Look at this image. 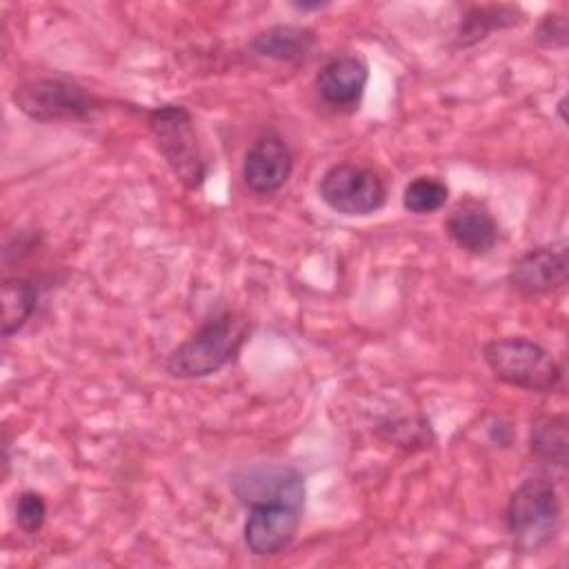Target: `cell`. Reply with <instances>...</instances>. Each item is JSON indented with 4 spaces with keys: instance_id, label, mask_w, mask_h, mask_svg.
<instances>
[{
    "instance_id": "cell-1",
    "label": "cell",
    "mask_w": 569,
    "mask_h": 569,
    "mask_svg": "<svg viewBox=\"0 0 569 569\" xmlns=\"http://www.w3.org/2000/svg\"><path fill=\"white\" fill-rule=\"evenodd\" d=\"M251 336V320L238 309L211 313L164 360V371L178 380L207 378L231 365Z\"/></svg>"
},
{
    "instance_id": "cell-2",
    "label": "cell",
    "mask_w": 569,
    "mask_h": 569,
    "mask_svg": "<svg viewBox=\"0 0 569 569\" xmlns=\"http://www.w3.org/2000/svg\"><path fill=\"white\" fill-rule=\"evenodd\" d=\"M144 113L149 133L167 167L187 189H200L207 180L209 164L189 109L167 102L147 109Z\"/></svg>"
},
{
    "instance_id": "cell-3",
    "label": "cell",
    "mask_w": 569,
    "mask_h": 569,
    "mask_svg": "<svg viewBox=\"0 0 569 569\" xmlns=\"http://www.w3.org/2000/svg\"><path fill=\"white\" fill-rule=\"evenodd\" d=\"M505 520L520 551L536 553L551 545L562 522V505L556 485L549 478L522 480L507 502Z\"/></svg>"
},
{
    "instance_id": "cell-4",
    "label": "cell",
    "mask_w": 569,
    "mask_h": 569,
    "mask_svg": "<svg viewBox=\"0 0 569 569\" xmlns=\"http://www.w3.org/2000/svg\"><path fill=\"white\" fill-rule=\"evenodd\" d=\"M482 360L498 380L516 389L549 393L562 382V369L553 353L525 336H507L485 342Z\"/></svg>"
},
{
    "instance_id": "cell-5",
    "label": "cell",
    "mask_w": 569,
    "mask_h": 569,
    "mask_svg": "<svg viewBox=\"0 0 569 569\" xmlns=\"http://www.w3.org/2000/svg\"><path fill=\"white\" fill-rule=\"evenodd\" d=\"M11 100L20 113L33 122H82L102 107V100L64 78H29L20 82Z\"/></svg>"
},
{
    "instance_id": "cell-6",
    "label": "cell",
    "mask_w": 569,
    "mask_h": 569,
    "mask_svg": "<svg viewBox=\"0 0 569 569\" xmlns=\"http://www.w3.org/2000/svg\"><path fill=\"white\" fill-rule=\"evenodd\" d=\"M320 200L340 216H371L387 204V184L382 176L360 162H336L318 182Z\"/></svg>"
},
{
    "instance_id": "cell-7",
    "label": "cell",
    "mask_w": 569,
    "mask_h": 569,
    "mask_svg": "<svg viewBox=\"0 0 569 569\" xmlns=\"http://www.w3.org/2000/svg\"><path fill=\"white\" fill-rule=\"evenodd\" d=\"M305 507L291 502H256L249 505L242 538L253 556L269 558L284 551L302 522Z\"/></svg>"
},
{
    "instance_id": "cell-8",
    "label": "cell",
    "mask_w": 569,
    "mask_h": 569,
    "mask_svg": "<svg viewBox=\"0 0 569 569\" xmlns=\"http://www.w3.org/2000/svg\"><path fill=\"white\" fill-rule=\"evenodd\" d=\"M231 491L242 505L291 502L305 507V476L289 465H253L233 471Z\"/></svg>"
},
{
    "instance_id": "cell-9",
    "label": "cell",
    "mask_w": 569,
    "mask_h": 569,
    "mask_svg": "<svg viewBox=\"0 0 569 569\" xmlns=\"http://www.w3.org/2000/svg\"><path fill=\"white\" fill-rule=\"evenodd\" d=\"M569 278L567 242L540 244L518 256L507 273L509 284L522 296H545L562 289Z\"/></svg>"
},
{
    "instance_id": "cell-10",
    "label": "cell",
    "mask_w": 569,
    "mask_h": 569,
    "mask_svg": "<svg viewBox=\"0 0 569 569\" xmlns=\"http://www.w3.org/2000/svg\"><path fill=\"white\" fill-rule=\"evenodd\" d=\"M293 173V151L276 131L260 133L244 151L242 180L260 196L280 191Z\"/></svg>"
},
{
    "instance_id": "cell-11",
    "label": "cell",
    "mask_w": 569,
    "mask_h": 569,
    "mask_svg": "<svg viewBox=\"0 0 569 569\" xmlns=\"http://www.w3.org/2000/svg\"><path fill=\"white\" fill-rule=\"evenodd\" d=\"M369 82V64L358 53H340L329 58L316 73V91L320 100L336 111H356Z\"/></svg>"
},
{
    "instance_id": "cell-12",
    "label": "cell",
    "mask_w": 569,
    "mask_h": 569,
    "mask_svg": "<svg viewBox=\"0 0 569 569\" xmlns=\"http://www.w3.org/2000/svg\"><path fill=\"white\" fill-rule=\"evenodd\" d=\"M445 231L458 249L471 256L489 253L500 236L498 222L487 204L473 198H465L451 209L445 220Z\"/></svg>"
},
{
    "instance_id": "cell-13",
    "label": "cell",
    "mask_w": 569,
    "mask_h": 569,
    "mask_svg": "<svg viewBox=\"0 0 569 569\" xmlns=\"http://www.w3.org/2000/svg\"><path fill=\"white\" fill-rule=\"evenodd\" d=\"M316 33L302 24H276L249 40V51L258 58L300 64L316 49Z\"/></svg>"
},
{
    "instance_id": "cell-14",
    "label": "cell",
    "mask_w": 569,
    "mask_h": 569,
    "mask_svg": "<svg viewBox=\"0 0 569 569\" xmlns=\"http://www.w3.org/2000/svg\"><path fill=\"white\" fill-rule=\"evenodd\" d=\"M525 20V11L518 4H478L471 7L458 29H456V44L458 47H471L485 38H489L493 31L511 29Z\"/></svg>"
},
{
    "instance_id": "cell-15",
    "label": "cell",
    "mask_w": 569,
    "mask_h": 569,
    "mask_svg": "<svg viewBox=\"0 0 569 569\" xmlns=\"http://www.w3.org/2000/svg\"><path fill=\"white\" fill-rule=\"evenodd\" d=\"M567 418L562 413L538 416L529 433V451L536 460L551 467H567Z\"/></svg>"
},
{
    "instance_id": "cell-16",
    "label": "cell",
    "mask_w": 569,
    "mask_h": 569,
    "mask_svg": "<svg viewBox=\"0 0 569 569\" xmlns=\"http://www.w3.org/2000/svg\"><path fill=\"white\" fill-rule=\"evenodd\" d=\"M40 289L36 280L24 276L4 278L2 282V336H16L33 316Z\"/></svg>"
},
{
    "instance_id": "cell-17",
    "label": "cell",
    "mask_w": 569,
    "mask_h": 569,
    "mask_svg": "<svg viewBox=\"0 0 569 569\" xmlns=\"http://www.w3.org/2000/svg\"><path fill=\"white\" fill-rule=\"evenodd\" d=\"M449 200V187L436 176H418L402 191V207L409 213L427 216L445 207Z\"/></svg>"
},
{
    "instance_id": "cell-18",
    "label": "cell",
    "mask_w": 569,
    "mask_h": 569,
    "mask_svg": "<svg viewBox=\"0 0 569 569\" xmlns=\"http://www.w3.org/2000/svg\"><path fill=\"white\" fill-rule=\"evenodd\" d=\"M16 525L24 533H38L47 520V502L38 491H22L16 500Z\"/></svg>"
},
{
    "instance_id": "cell-19",
    "label": "cell",
    "mask_w": 569,
    "mask_h": 569,
    "mask_svg": "<svg viewBox=\"0 0 569 569\" xmlns=\"http://www.w3.org/2000/svg\"><path fill=\"white\" fill-rule=\"evenodd\" d=\"M536 40L545 47H565L567 44V20L558 13H549L540 20L536 29Z\"/></svg>"
},
{
    "instance_id": "cell-20",
    "label": "cell",
    "mask_w": 569,
    "mask_h": 569,
    "mask_svg": "<svg viewBox=\"0 0 569 569\" xmlns=\"http://www.w3.org/2000/svg\"><path fill=\"white\" fill-rule=\"evenodd\" d=\"M293 7L300 11H309V9H322V7H327V2H296Z\"/></svg>"
}]
</instances>
